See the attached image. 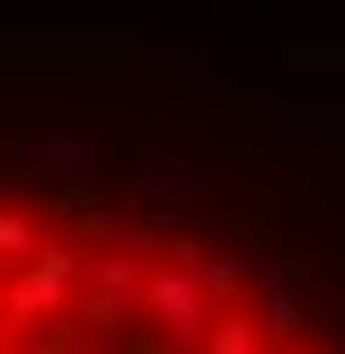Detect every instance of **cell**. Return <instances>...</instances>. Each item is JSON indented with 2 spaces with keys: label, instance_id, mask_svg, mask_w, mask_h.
I'll return each mask as SVG.
<instances>
[{
  "label": "cell",
  "instance_id": "1",
  "mask_svg": "<svg viewBox=\"0 0 345 354\" xmlns=\"http://www.w3.org/2000/svg\"><path fill=\"white\" fill-rule=\"evenodd\" d=\"M0 354H345V186L239 133L18 142Z\"/></svg>",
  "mask_w": 345,
  "mask_h": 354
}]
</instances>
